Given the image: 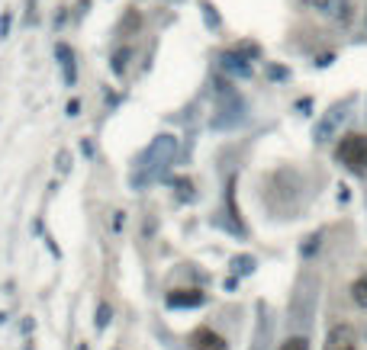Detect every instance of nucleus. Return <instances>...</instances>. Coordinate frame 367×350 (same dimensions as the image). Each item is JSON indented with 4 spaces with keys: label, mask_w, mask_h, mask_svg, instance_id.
I'll return each mask as SVG.
<instances>
[{
    "label": "nucleus",
    "mask_w": 367,
    "mask_h": 350,
    "mask_svg": "<svg viewBox=\"0 0 367 350\" xmlns=\"http://www.w3.org/2000/svg\"><path fill=\"white\" fill-rule=\"evenodd\" d=\"M335 158L342 161L348 170H354V174H364V170H367V138L358 135V132L345 135L342 142H338V148H335Z\"/></svg>",
    "instance_id": "1"
},
{
    "label": "nucleus",
    "mask_w": 367,
    "mask_h": 350,
    "mask_svg": "<svg viewBox=\"0 0 367 350\" xmlns=\"http://www.w3.org/2000/svg\"><path fill=\"white\" fill-rule=\"evenodd\" d=\"M322 350H358V331L352 325H335L326 337Z\"/></svg>",
    "instance_id": "2"
},
{
    "label": "nucleus",
    "mask_w": 367,
    "mask_h": 350,
    "mask_svg": "<svg viewBox=\"0 0 367 350\" xmlns=\"http://www.w3.org/2000/svg\"><path fill=\"white\" fill-rule=\"evenodd\" d=\"M191 344H193V350H229L226 337L216 335L213 328H197L191 335Z\"/></svg>",
    "instance_id": "3"
},
{
    "label": "nucleus",
    "mask_w": 367,
    "mask_h": 350,
    "mask_svg": "<svg viewBox=\"0 0 367 350\" xmlns=\"http://www.w3.org/2000/svg\"><path fill=\"white\" fill-rule=\"evenodd\" d=\"M200 302H203V292L197 290H181L168 296V305H200Z\"/></svg>",
    "instance_id": "4"
},
{
    "label": "nucleus",
    "mask_w": 367,
    "mask_h": 350,
    "mask_svg": "<svg viewBox=\"0 0 367 350\" xmlns=\"http://www.w3.org/2000/svg\"><path fill=\"white\" fill-rule=\"evenodd\" d=\"M352 299H354V305L367 309V274H361L358 280H354V286H352Z\"/></svg>",
    "instance_id": "5"
},
{
    "label": "nucleus",
    "mask_w": 367,
    "mask_h": 350,
    "mask_svg": "<svg viewBox=\"0 0 367 350\" xmlns=\"http://www.w3.org/2000/svg\"><path fill=\"white\" fill-rule=\"evenodd\" d=\"M58 55H61V65H65V81L75 84V55H71L65 46H58Z\"/></svg>",
    "instance_id": "6"
},
{
    "label": "nucleus",
    "mask_w": 367,
    "mask_h": 350,
    "mask_svg": "<svg viewBox=\"0 0 367 350\" xmlns=\"http://www.w3.org/2000/svg\"><path fill=\"white\" fill-rule=\"evenodd\" d=\"M281 350H309V341H306V337H287V341L281 344Z\"/></svg>",
    "instance_id": "7"
},
{
    "label": "nucleus",
    "mask_w": 367,
    "mask_h": 350,
    "mask_svg": "<svg viewBox=\"0 0 367 350\" xmlns=\"http://www.w3.org/2000/svg\"><path fill=\"white\" fill-rule=\"evenodd\" d=\"M126 58H129V52H120V55H116V65H113V71H122V68H126Z\"/></svg>",
    "instance_id": "8"
},
{
    "label": "nucleus",
    "mask_w": 367,
    "mask_h": 350,
    "mask_svg": "<svg viewBox=\"0 0 367 350\" xmlns=\"http://www.w3.org/2000/svg\"><path fill=\"white\" fill-rule=\"evenodd\" d=\"M7 29H10V13H4L0 16V39L7 36Z\"/></svg>",
    "instance_id": "9"
},
{
    "label": "nucleus",
    "mask_w": 367,
    "mask_h": 350,
    "mask_svg": "<svg viewBox=\"0 0 367 350\" xmlns=\"http://www.w3.org/2000/svg\"><path fill=\"white\" fill-rule=\"evenodd\" d=\"M107 315H110V309H107V305H100V318H97V325H100V328L107 325Z\"/></svg>",
    "instance_id": "10"
},
{
    "label": "nucleus",
    "mask_w": 367,
    "mask_h": 350,
    "mask_svg": "<svg viewBox=\"0 0 367 350\" xmlns=\"http://www.w3.org/2000/svg\"><path fill=\"white\" fill-rule=\"evenodd\" d=\"M77 350H87V347H84V344H81V347H77Z\"/></svg>",
    "instance_id": "11"
}]
</instances>
